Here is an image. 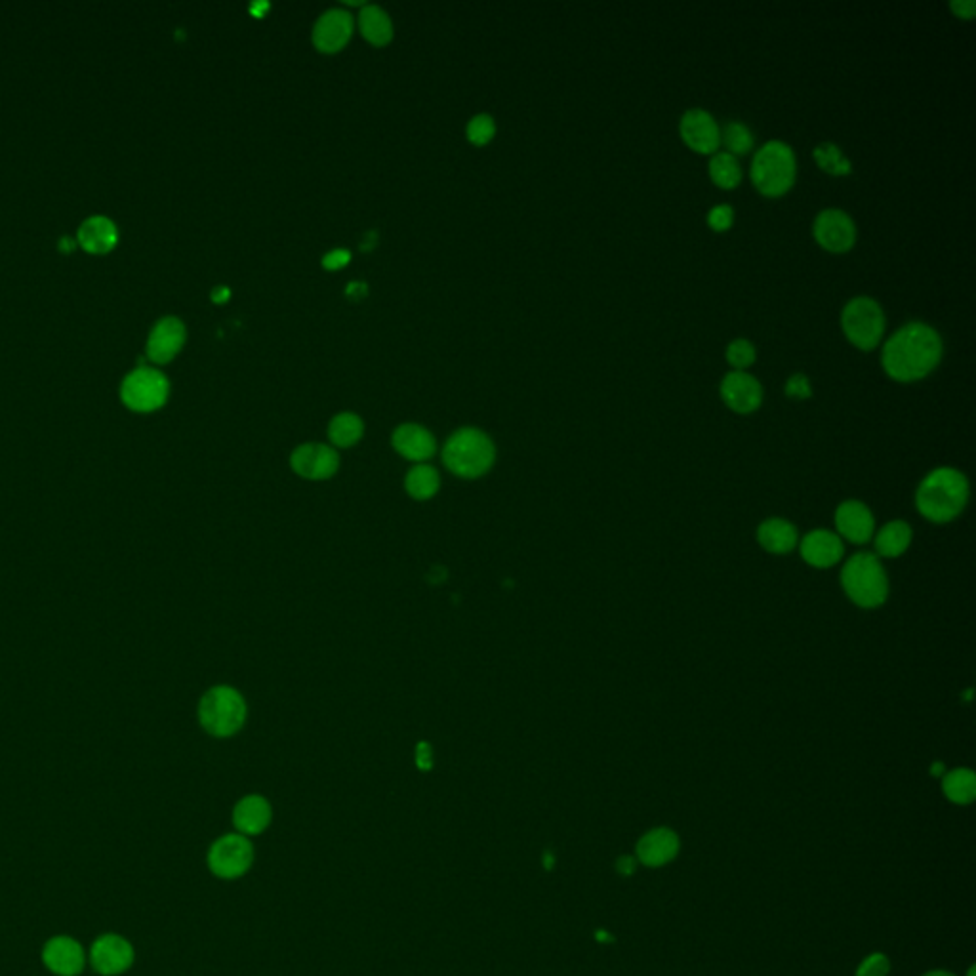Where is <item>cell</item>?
I'll use <instances>...</instances> for the list:
<instances>
[{"instance_id": "cell-21", "label": "cell", "mask_w": 976, "mask_h": 976, "mask_svg": "<svg viewBox=\"0 0 976 976\" xmlns=\"http://www.w3.org/2000/svg\"><path fill=\"white\" fill-rule=\"evenodd\" d=\"M801 557L816 569H828L843 557L841 538L828 530H813L801 542Z\"/></svg>"}, {"instance_id": "cell-31", "label": "cell", "mask_w": 976, "mask_h": 976, "mask_svg": "<svg viewBox=\"0 0 976 976\" xmlns=\"http://www.w3.org/2000/svg\"><path fill=\"white\" fill-rule=\"evenodd\" d=\"M813 157L816 164L832 176L851 174V161L843 155V151L835 143L824 142L816 145Z\"/></svg>"}, {"instance_id": "cell-38", "label": "cell", "mask_w": 976, "mask_h": 976, "mask_svg": "<svg viewBox=\"0 0 976 976\" xmlns=\"http://www.w3.org/2000/svg\"><path fill=\"white\" fill-rule=\"evenodd\" d=\"M349 260H351V254L347 250H334L323 258V265L326 269H340V267L349 264Z\"/></svg>"}, {"instance_id": "cell-3", "label": "cell", "mask_w": 976, "mask_h": 976, "mask_svg": "<svg viewBox=\"0 0 976 976\" xmlns=\"http://www.w3.org/2000/svg\"><path fill=\"white\" fill-rule=\"evenodd\" d=\"M496 462V447L485 431L462 427L450 435L443 448L445 468L460 479L485 477Z\"/></svg>"}, {"instance_id": "cell-18", "label": "cell", "mask_w": 976, "mask_h": 976, "mask_svg": "<svg viewBox=\"0 0 976 976\" xmlns=\"http://www.w3.org/2000/svg\"><path fill=\"white\" fill-rule=\"evenodd\" d=\"M835 527L845 540L866 544L874 534V515L864 504L849 500L835 511Z\"/></svg>"}, {"instance_id": "cell-4", "label": "cell", "mask_w": 976, "mask_h": 976, "mask_svg": "<svg viewBox=\"0 0 976 976\" xmlns=\"http://www.w3.org/2000/svg\"><path fill=\"white\" fill-rule=\"evenodd\" d=\"M843 590L858 607L875 609L887 601L889 580L877 555L856 553L841 572Z\"/></svg>"}, {"instance_id": "cell-11", "label": "cell", "mask_w": 976, "mask_h": 976, "mask_svg": "<svg viewBox=\"0 0 976 976\" xmlns=\"http://www.w3.org/2000/svg\"><path fill=\"white\" fill-rule=\"evenodd\" d=\"M134 946L121 935L107 933L94 940L90 948L92 969L102 976H119L134 965Z\"/></svg>"}, {"instance_id": "cell-30", "label": "cell", "mask_w": 976, "mask_h": 976, "mask_svg": "<svg viewBox=\"0 0 976 976\" xmlns=\"http://www.w3.org/2000/svg\"><path fill=\"white\" fill-rule=\"evenodd\" d=\"M710 176L713 183L721 189H734L738 183L742 182V168L738 159L723 151V153H713L710 161Z\"/></svg>"}, {"instance_id": "cell-7", "label": "cell", "mask_w": 976, "mask_h": 976, "mask_svg": "<svg viewBox=\"0 0 976 976\" xmlns=\"http://www.w3.org/2000/svg\"><path fill=\"white\" fill-rule=\"evenodd\" d=\"M841 326L851 344L862 351H870L883 338L885 313L872 298L858 296L843 307Z\"/></svg>"}, {"instance_id": "cell-10", "label": "cell", "mask_w": 976, "mask_h": 976, "mask_svg": "<svg viewBox=\"0 0 976 976\" xmlns=\"http://www.w3.org/2000/svg\"><path fill=\"white\" fill-rule=\"evenodd\" d=\"M250 862L252 845L244 835H225L212 845L208 854L210 870L224 879H235L243 875Z\"/></svg>"}, {"instance_id": "cell-14", "label": "cell", "mask_w": 976, "mask_h": 976, "mask_svg": "<svg viewBox=\"0 0 976 976\" xmlns=\"http://www.w3.org/2000/svg\"><path fill=\"white\" fill-rule=\"evenodd\" d=\"M42 963L54 975L79 976L84 971L86 956L79 940L71 936H54L42 948Z\"/></svg>"}, {"instance_id": "cell-35", "label": "cell", "mask_w": 976, "mask_h": 976, "mask_svg": "<svg viewBox=\"0 0 976 976\" xmlns=\"http://www.w3.org/2000/svg\"><path fill=\"white\" fill-rule=\"evenodd\" d=\"M889 959L883 954H874V956L866 957L858 971H856V976H887L889 975Z\"/></svg>"}, {"instance_id": "cell-41", "label": "cell", "mask_w": 976, "mask_h": 976, "mask_svg": "<svg viewBox=\"0 0 976 976\" xmlns=\"http://www.w3.org/2000/svg\"><path fill=\"white\" fill-rule=\"evenodd\" d=\"M635 866H637V860L633 856H620L616 870H618V874L631 875L635 872Z\"/></svg>"}, {"instance_id": "cell-12", "label": "cell", "mask_w": 976, "mask_h": 976, "mask_svg": "<svg viewBox=\"0 0 976 976\" xmlns=\"http://www.w3.org/2000/svg\"><path fill=\"white\" fill-rule=\"evenodd\" d=\"M814 239L824 250L841 254L853 248L856 241V225L853 218L837 208L822 210L813 225Z\"/></svg>"}, {"instance_id": "cell-20", "label": "cell", "mask_w": 976, "mask_h": 976, "mask_svg": "<svg viewBox=\"0 0 976 976\" xmlns=\"http://www.w3.org/2000/svg\"><path fill=\"white\" fill-rule=\"evenodd\" d=\"M679 853V837L668 828H656L637 843V860L649 868L666 866Z\"/></svg>"}, {"instance_id": "cell-17", "label": "cell", "mask_w": 976, "mask_h": 976, "mask_svg": "<svg viewBox=\"0 0 976 976\" xmlns=\"http://www.w3.org/2000/svg\"><path fill=\"white\" fill-rule=\"evenodd\" d=\"M393 448L399 456L407 458L416 464H426L429 458L437 452V441L427 431L426 427L418 424H403L393 431L391 437Z\"/></svg>"}, {"instance_id": "cell-15", "label": "cell", "mask_w": 976, "mask_h": 976, "mask_svg": "<svg viewBox=\"0 0 976 976\" xmlns=\"http://www.w3.org/2000/svg\"><path fill=\"white\" fill-rule=\"evenodd\" d=\"M721 397L734 412L750 414L763 401V387L746 370H732L721 382Z\"/></svg>"}, {"instance_id": "cell-8", "label": "cell", "mask_w": 976, "mask_h": 976, "mask_svg": "<svg viewBox=\"0 0 976 976\" xmlns=\"http://www.w3.org/2000/svg\"><path fill=\"white\" fill-rule=\"evenodd\" d=\"M168 391L166 376L151 366H138L122 380V401L136 412H153L163 407Z\"/></svg>"}, {"instance_id": "cell-16", "label": "cell", "mask_w": 976, "mask_h": 976, "mask_svg": "<svg viewBox=\"0 0 976 976\" xmlns=\"http://www.w3.org/2000/svg\"><path fill=\"white\" fill-rule=\"evenodd\" d=\"M351 33H353V16L346 10L332 8L315 23L313 44L317 46V50L325 54H334L346 46L347 41L351 39Z\"/></svg>"}, {"instance_id": "cell-37", "label": "cell", "mask_w": 976, "mask_h": 976, "mask_svg": "<svg viewBox=\"0 0 976 976\" xmlns=\"http://www.w3.org/2000/svg\"><path fill=\"white\" fill-rule=\"evenodd\" d=\"M786 395L790 399H809L813 395V387L805 374H793L786 382Z\"/></svg>"}, {"instance_id": "cell-9", "label": "cell", "mask_w": 976, "mask_h": 976, "mask_svg": "<svg viewBox=\"0 0 976 976\" xmlns=\"http://www.w3.org/2000/svg\"><path fill=\"white\" fill-rule=\"evenodd\" d=\"M290 468L305 481H328L340 469V454L330 445L305 443L290 454Z\"/></svg>"}, {"instance_id": "cell-39", "label": "cell", "mask_w": 976, "mask_h": 976, "mask_svg": "<svg viewBox=\"0 0 976 976\" xmlns=\"http://www.w3.org/2000/svg\"><path fill=\"white\" fill-rule=\"evenodd\" d=\"M952 10H954L957 18L973 20L976 12V2L975 0H954L952 2Z\"/></svg>"}, {"instance_id": "cell-42", "label": "cell", "mask_w": 976, "mask_h": 976, "mask_svg": "<svg viewBox=\"0 0 976 976\" xmlns=\"http://www.w3.org/2000/svg\"><path fill=\"white\" fill-rule=\"evenodd\" d=\"M366 294V285H359V283H353V285L347 286V296L349 298H361Z\"/></svg>"}, {"instance_id": "cell-22", "label": "cell", "mask_w": 976, "mask_h": 976, "mask_svg": "<svg viewBox=\"0 0 976 976\" xmlns=\"http://www.w3.org/2000/svg\"><path fill=\"white\" fill-rule=\"evenodd\" d=\"M233 822L241 834H260L271 822V807L264 797L248 795L237 803L233 811Z\"/></svg>"}, {"instance_id": "cell-25", "label": "cell", "mask_w": 976, "mask_h": 976, "mask_svg": "<svg viewBox=\"0 0 976 976\" xmlns=\"http://www.w3.org/2000/svg\"><path fill=\"white\" fill-rule=\"evenodd\" d=\"M439 488H441V475L433 466L416 464L414 468L408 469L405 490L412 500L427 502L437 496Z\"/></svg>"}, {"instance_id": "cell-26", "label": "cell", "mask_w": 976, "mask_h": 976, "mask_svg": "<svg viewBox=\"0 0 976 976\" xmlns=\"http://www.w3.org/2000/svg\"><path fill=\"white\" fill-rule=\"evenodd\" d=\"M359 27L366 41L374 46H386L393 39V23L380 6H365L359 14Z\"/></svg>"}, {"instance_id": "cell-19", "label": "cell", "mask_w": 976, "mask_h": 976, "mask_svg": "<svg viewBox=\"0 0 976 976\" xmlns=\"http://www.w3.org/2000/svg\"><path fill=\"white\" fill-rule=\"evenodd\" d=\"M185 342V326L176 317H164L153 326L147 340V355L155 363H168Z\"/></svg>"}, {"instance_id": "cell-46", "label": "cell", "mask_w": 976, "mask_h": 976, "mask_svg": "<svg viewBox=\"0 0 976 976\" xmlns=\"http://www.w3.org/2000/svg\"><path fill=\"white\" fill-rule=\"evenodd\" d=\"M967 976H975V967H971V969H969V973H967Z\"/></svg>"}, {"instance_id": "cell-33", "label": "cell", "mask_w": 976, "mask_h": 976, "mask_svg": "<svg viewBox=\"0 0 976 976\" xmlns=\"http://www.w3.org/2000/svg\"><path fill=\"white\" fill-rule=\"evenodd\" d=\"M727 361L734 370H746L755 363V347L752 342L738 338L727 346Z\"/></svg>"}, {"instance_id": "cell-13", "label": "cell", "mask_w": 976, "mask_h": 976, "mask_svg": "<svg viewBox=\"0 0 976 976\" xmlns=\"http://www.w3.org/2000/svg\"><path fill=\"white\" fill-rule=\"evenodd\" d=\"M679 132L683 142L702 155H713L721 143V128L704 109L687 111L679 122Z\"/></svg>"}, {"instance_id": "cell-44", "label": "cell", "mask_w": 976, "mask_h": 976, "mask_svg": "<svg viewBox=\"0 0 976 976\" xmlns=\"http://www.w3.org/2000/svg\"><path fill=\"white\" fill-rule=\"evenodd\" d=\"M923 976H956V975H954V973H950V971H929V973H925V975Z\"/></svg>"}, {"instance_id": "cell-32", "label": "cell", "mask_w": 976, "mask_h": 976, "mask_svg": "<svg viewBox=\"0 0 976 976\" xmlns=\"http://www.w3.org/2000/svg\"><path fill=\"white\" fill-rule=\"evenodd\" d=\"M721 142L725 143L727 153L731 155H746L753 147L752 130L742 122H727L721 130Z\"/></svg>"}, {"instance_id": "cell-23", "label": "cell", "mask_w": 976, "mask_h": 976, "mask_svg": "<svg viewBox=\"0 0 976 976\" xmlns=\"http://www.w3.org/2000/svg\"><path fill=\"white\" fill-rule=\"evenodd\" d=\"M757 540L771 553H790L797 544V530L784 519H769L757 530Z\"/></svg>"}, {"instance_id": "cell-40", "label": "cell", "mask_w": 976, "mask_h": 976, "mask_svg": "<svg viewBox=\"0 0 976 976\" xmlns=\"http://www.w3.org/2000/svg\"><path fill=\"white\" fill-rule=\"evenodd\" d=\"M416 763H418V767H420V769H424V771H429V769H431V765H433V757H431V748H429V744H427V742H420V744L416 746Z\"/></svg>"}, {"instance_id": "cell-45", "label": "cell", "mask_w": 976, "mask_h": 976, "mask_svg": "<svg viewBox=\"0 0 976 976\" xmlns=\"http://www.w3.org/2000/svg\"><path fill=\"white\" fill-rule=\"evenodd\" d=\"M931 773L936 774V776H938V774H944V765H942V763H935V765H933V769H931Z\"/></svg>"}, {"instance_id": "cell-28", "label": "cell", "mask_w": 976, "mask_h": 976, "mask_svg": "<svg viewBox=\"0 0 976 976\" xmlns=\"http://www.w3.org/2000/svg\"><path fill=\"white\" fill-rule=\"evenodd\" d=\"M912 544V529L904 521H893L879 530L875 551L879 557H900Z\"/></svg>"}, {"instance_id": "cell-36", "label": "cell", "mask_w": 976, "mask_h": 976, "mask_svg": "<svg viewBox=\"0 0 976 976\" xmlns=\"http://www.w3.org/2000/svg\"><path fill=\"white\" fill-rule=\"evenodd\" d=\"M734 222V210L729 204H717L708 212V225L713 231H727Z\"/></svg>"}, {"instance_id": "cell-2", "label": "cell", "mask_w": 976, "mask_h": 976, "mask_svg": "<svg viewBox=\"0 0 976 976\" xmlns=\"http://www.w3.org/2000/svg\"><path fill=\"white\" fill-rule=\"evenodd\" d=\"M969 500V483L961 471L935 469L917 488V509L933 523L954 521Z\"/></svg>"}, {"instance_id": "cell-1", "label": "cell", "mask_w": 976, "mask_h": 976, "mask_svg": "<svg viewBox=\"0 0 976 976\" xmlns=\"http://www.w3.org/2000/svg\"><path fill=\"white\" fill-rule=\"evenodd\" d=\"M942 359V340L933 326L908 323L885 342L883 370L896 382H917L929 376Z\"/></svg>"}, {"instance_id": "cell-34", "label": "cell", "mask_w": 976, "mask_h": 976, "mask_svg": "<svg viewBox=\"0 0 976 976\" xmlns=\"http://www.w3.org/2000/svg\"><path fill=\"white\" fill-rule=\"evenodd\" d=\"M496 132V124L490 115H477L468 124L469 142L475 145H485L492 140Z\"/></svg>"}, {"instance_id": "cell-6", "label": "cell", "mask_w": 976, "mask_h": 976, "mask_svg": "<svg viewBox=\"0 0 976 976\" xmlns=\"http://www.w3.org/2000/svg\"><path fill=\"white\" fill-rule=\"evenodd\" d=\"M797 174V163L788 143L767 142L753 157L750 178L767 197H780L790 191Z\"/></svg>"}, {"instance_id": "cell-29", "label": "cell", "mask_w": 976, "mask_h": 976, "mask_svg": "<svg viewBox=\"0 0 976 976\" xmlns=\"http://www.w3.org/2000/svg\"><path fill=\"white\" fill-rule=\"evenodd\" d=\"M942 792L956 805L973 803L976 795L975 773L969 769H954L950 773H944Z\"/></svg>"}, {"instance_id": "cell-5", "label": "cell", "mask_w": 976, "mask_h": 976, "mask_svg": "<svg viewBox=\"0 0 976 976\" xmlns=\"http://www.w3.org/2000/svg\"><path fill=\"white\" fill-rule=\"evenodd\" d=\"M197 715L210 736L229 738L243 729L248 710L241 692L229 685H218L204 692Z\"/></svg>"}, {"instance_id": "cell-27", "label": "cell", "mask_w": 976, "mask_h": 976, "mask_svg": "<svg viewBox=\"0 0 976 976\" xmlns=\"http://www.w3.org/2000/svg\"><path fill=\"white\" fill-rule=\"evenodd\" d=\"M365 435L363 420L353 412H342L332 418L328 426V439L334 448L355 447Z\"/></svg>"}, {"instance_id": "cell-43", "label": "cell", "mask_w": 976, "mask_h": 976, "mask_svg": "<svg viewBox=\"0 0 976 976\" xmlns=\"http://www.w3.org/2000/svg\"><path fill=\"white\" fill-rule=\"evenodd\" d=\"M212 298H214V302H218V304H220V302H225V300L229 298V290H227L225 286L224 288H216V290L212 292Z\"/></svg>"}, {"instance_id": "cell-24", "label": "cell", "mask_w": 976, "mask_h": 976, "mask_svg": "<svg viewBox=\"0 0 976 976\" xmlns=\"http://www.w3.org/2000/svg\"><path fill=\"white\" fill-rule=\"evenodd\" d=\"M79 241L92 252H105L117 243V227L105 216H90L82 222Z\"/></svg>"}]
</instances>
